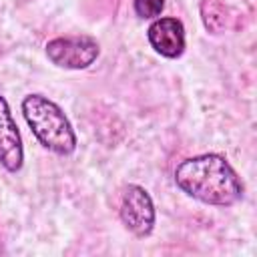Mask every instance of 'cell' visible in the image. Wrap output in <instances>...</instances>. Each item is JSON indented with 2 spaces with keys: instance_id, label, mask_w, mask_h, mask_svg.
<instances>
[{
  "instance_id": "277c9868",
  "label": "cell",
  "mask_w": 257,
  "mask_h": 257,
  "mask_svg": "<svg viewBox=\"0 0 257 257\" xmlns=\"http://www.w3.org/2000/svg\"><path fill=\"white\" fill-rule=\"evenodd\" d=\"M122 225L139 239H145L153 233L155 221H157V211L153 197L149 191L141 185H126L120 197V209H118Z\"/></svg>"
},
{
  "instance_id": "6da1fadb",
  "label": "cell",
  "mask_w": 257,
  "mask_h": 257,
  "mask_svg": "<svg viewBox=\"0 0 257 257\" xmlns=\"http://www.w3.org/2000/svg\"><path fill=\"white\" fill-rule=\"evenodd\" d=\"M175 185L187 197L211 207H233L245 193L239 175L219 153H205L181 161L175 167Z\"/></svg>"
},
{
  "instance_id": "5b68a950",
  "label": "cell",
  "mask_w": 257,
  "mask_h": 257,
  "mask_svg": "<svg viewBox=\"0 0 257 257\" xmlns=\"http://www.w3.org/2000/svg\"><path fill=\"white\" fill-rule=\"evenodd\" d=\"M147 40L157 54L175 60L185 52V46H187L185 26L179 18L159 16L147 28Z\"/></svg>"
},
{
  "instance_id": "ba28073f",
  "label": "cell",
  "mask_w": 257,
  "mask_h": 257,
  "mask_svg": "<svg viewBox=\"0 0 257 257\" xmlns=\"http://www.w3.org/2000/svg\"><path fill=\"white\" fill-rule=\"evenodd\" d=\"M135 14L143 20H155L165 8V0H135Z\"/></svg>"
},
{
  "instance_id": "8992f818",
  "label": "cell",
  "mask_w": 257,
  "mask_h": 257,
  "mask_svg": "<svg viewBox=\"0 0 257 257\" xmlns=\"http://www.w3.org/2000/svg\"><path fill=\"white\" fill-rule=\"evenodd\" d=\"M0 165L8 173H18L24 165V147L8 100L0 94Z\"/></svg>"
},
{
  "instance_id": "52a82bcc",
  "label": "cell",
  "mask_w": 257,
  "mask_h": 257,
  "mask_svg": "<svg viewBox=\"0 0 257 257\" xmlns=\"http://www.w3.org/2000/svg\"><path fill=\"white\" fill-rule=\"evenodd\" d=\"M201 14H203V24L209 32L219 34L225 28V6L219 4L217 0H203L201 2Z\"/></svg>"
},
{
  "instance_id": "7a4b0ae2",
  "label": "cell",
  "mask_w": 257,
  "mask_h": 257,
  "mask_svg": "<svg viewBox=\"0 0 257 257\" xmlns=\"http://www.w3.org/2000/svg\"><path fill=\"white\" fill-rule=\"evenodd\" d=\"M22 116L36 141L54 155L68 157L76 151V133L64 110L40 92H30L22 98Z\"/></svg>"
},
{
  "instance_id": "3957f363",
  "label": "cell",
  "mask_w": 257,
  "mask_h": 257,
  "mask_svg": "<svg viewBox=\"0 0 257 257\" xmlns=\"http://www.w3.org/2000/svg\"><path fill=\"white\" fill-rule=\"evenodd\" d=\"M48 60L66 70H84L100 54V46L92 36H56L44 46Z\"/></svg>"
}]
</instances>
